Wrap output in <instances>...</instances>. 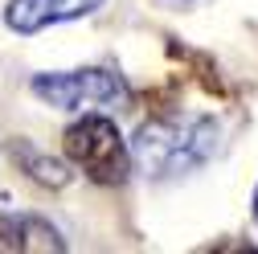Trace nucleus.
<instances>
[{
    "label": "nucleus",
    "mask_w": 258,
    "mask_h": 254,
    "mask_svg": "<svg viewBox=\"0 0 258 254\" xmlns=\"http://www.w3.org/2000/svg\"><path fill=\"white\" fill-rule=\"evenodd\" d=\"M107 0H9L5 9V25L17 37H37L41 29L66 25V21H82L90 13H99Z\"/></svg>",
    "instance_id": "4"
},
{
    "label": "nucleus",
    "mask_w": 258,
    "mask_h": 254,
    "mask_svg": "<svg viewBox=\"0 0 258 254\" xmlns=\"http://www.w3.org/2000/svg\"><path fill=\"white\" fill-rule=\"evenodd\" d=\"M5 152H9V160L33 180V184H41V188H66L70 180H74V164L70 160H57V156H49L45 148H37L33 140H25V136H13L9 144H5Z\"/></svg>",
    "instance_id": "6"
},
{
    "label": "nucleus",
    "mask_w": 258,
    "mask_h": 254,
    "mask_svg": "<svg viewBox=\"0 0 258 254\" xmlns=\"http://www.w3.org/2000/svg\"><path fill=\"white\" fill-rule=\"evenodd\" d=\"M61 254L66 238L57 234V226H49L37 213H13L0 209V254Z\"/></svg>",
    "instance_id": "5"
},
{
    "label": "nucleus",
    "mask_w": 258,
    "mask_h": 254,
    "mask_svg": "<svg viewBox=\"0 0 258 254\" xmlns=\"http://www.w3.org/2000/svg\"><path fill=\"white\" fill-rule=\"evenodd\" d=\"M217 140H221V127L213 115L168 111V115H152L136 127L132 156L144 176L176 180V176H188L201 164H209L217 152Z\"/></svg>",
    "instance_id": "1"
},
{
    "label": "nucleus",
    "mask_w": 258,
    "mask_h": 254,
    "mask_svg": "<svg viewBox=\"0 0 258 254\" xmlns=\"http://www.w3.org/2000/svg\"><path fill=\"white\" fill-rule=\"evenodd\" d=\"M254 221H258V188H254Z\"/></svg>",
    "instance_id": "7"
},
{
    "label": "nucleus",
    "mask_w": 258,
    "mask_h": 254,
    "mask_svg": "<svg viewBox=\"0 0 258 254\" xmlns=\"http://www.w3.org/2000/svg\"><path fill=\"white\" fill-rule=\"evenodd\" d=\"M61 152L66 160L94 184L119 188L127 184V176L136 172V156H132V140H123V132L115 127V119L82 111V119H74L61 132Z\"/></svg>",
    "instance_id": "2"
},
{
    "label": "nucleus",
    "mask_w": 258,
    "mask_h": 254,
    "mask_svg": "<svg viewBox=\"0 0 258 254\" xmlns=\"http://www.w3.org/2000/svg\"><path fill=\"white\" fill-rule=\"evenodd\" d=\"M33 99L53 111H123L132 107V86L123 74L107 66H78V70H45L29 82Z\"/></svg>",
    "instance_id": "3"
}]
</instances>
